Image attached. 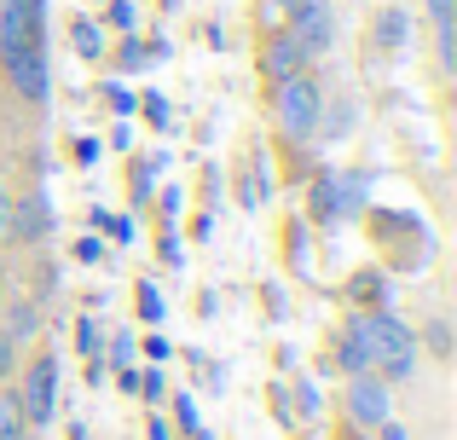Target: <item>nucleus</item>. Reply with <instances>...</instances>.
Masks as SVG:
<instances>
[{
    "instance_id": "f257e3e1",
    "label": "nucleus",
    "mask_w": 457,
    "mask_h": 440,
    "mask_svg": "<svg viewBox=\"0 0 457 440\" xmlns=\"http://www.w3.org/2000/svg\"><path fill=\"white\" fill-rule=\"evenodd\" d=\"M0 70L18 99L46 104V0H0Z\"/></svg>"
},
{
    "instance_id": "f03ea898",
    "label": "nucleus",
    "mask_w": 457,
    "mask_h": 440,
    "mask_svg": "<svg viewBox=\"0 0 457 440\" xmlns=\"http://www.w3.org/2000/svg\"><path fill=\"white\" fill-rule=\"evenodd\" d=\"M347 336L370 353V371H377L382 383H405V377L417 371V348H423V342H417V330L405 325V319H394L388 307L353 313L347 319Z\"/></svg>"
},
{
    "instance_id": "7ed1b4c3",
    "label": "nucleus",
    "mask_w": 457,
    "mask_h": 440,
    "mask_svg": "<svg viewBox=\"0 0 457 440\" xmlns=\"http://www.w3.org/2000/svg\"><path fill=\"white\" fill-rule=\"evenodd\" d=\"M272 122H278V134L290 139V145H307V139L324 134V87H319L312 70L272 87Z\"/></svg>"
},
{
    "instance_id": "20e7f679",
    "label": "nucleus",
    "mask_w": 457,
    "mask_h": 440,
    "mask_svg": "<svg viewBox=\"0 0 457 440\" xmlns=\"http://www.w3.org/2000/svg\"><path fill=\"white\" fill-rule=\"evenodd\" d=\"M18 406H23V423L29 429H46L53 423V411H58V360L53 353H29V360H18Z\"/></svg>"
},
{
    "instance_id": "39448f33",
    "label": "nucleus",
    "mask_w": 457,
    "mask_h": 440,
    "mask_svg": "<svg viewBox=\"0 0 457 440\" xmlns=\"http://www.w3.org/2000/svg\"><path fill=\"white\" fill-rule=\"evenodd\" d=\"M342 411H347V423H353V429H382V423L394 418V383H382L377 371L347 377V388H342Z\"/></svg>"
},
{
    "instance_id": "423d86ee",
    "label": "nucleus",
    "mask_w": 457,
    "mask_h": 440,
    "mask_svg": "<svg viewBox=\"0 0 457 440\" xmlns=\"http://www.w3.org/2000/svg\"><path fill=\"white\" fill-rule=\"evenodd\" d=\"M359 197H365V180L359 174H336V169H324L319 180H312V192H307V203H312V220H342V215H353L359 209Z\"/></svg>"
},
{
    "instance_id": "0eeeda50",
    "label": "nucleus",
    "mask_w": 457,
    "mask_h": 440,
    "mask_svg": "<svg viewBox=\"0 0 457 440\" xmlns=\"http://www.w3.org/2000/svg\"><path fill=\"white\" fill-rule=\"evenodd\" d=\"M261 81H267V93L278 87V81H290V76H302L307 70V53L295 46V35L290 29H272V35H261Z\"/></svg>"
},
{
    "instance_id": "6e6552de",
    "label": "nucleus",
    "mask_w": 457,
    "mask_h": 440,
    "mask_svg": "<svg viewBox=\"0 0 457 440\" xmlns=\"http://www.w3.org/2000/svg\"><path fill=\"white\" fill-rule=\"evenodd\" d=\"M290 35H295V46L307 53V64H312V58H324L336 46V12L324 6V0H302V12L290 18Z\"/></svg>"
},
{
    "instance_id": "1a4fd4ad",
    "label": "nucleus",
    "mask_w": 457,
    "mask_h": 440,
    "mask_svg": "<svg viewBox=\"0 0 457 440\" xmlns=\"http://www.w3.org/2000/svg\"><path fill=\"white\" fill-rule=\"evenodd\" d=\"M18 244H46L53 237V203H46V192H29V197H12V232Z\"/></svg>"
},
{
    "instance_id": "9d476101",
    "label": "nucleus",
    "mask_w": 457,
    "mask_h": 440,
    "mask_svg": "<svg viewBox=\"0 0 457 440\" xmlns=\"http://www.w3.org/2000/svg\"><path fill=\"white\" fill-rule=\"evenodd\" d=\"M0 330H6V336L23 348V342H35V336H41V313H35V307L18 295V302H6V325H0Z\"/></svg>"
},
{
    "instance_id": "9b49d317",
    "label": "nucleus",
    "mask_w": 457,
    "mask_h": 440,
    "mask_svg": "<svg viewBox=\"0 0 457 440\" xmlns=\"http://www.w3.org/2000/svg\"><path fill=\"white\" fill-rule=\"evenodd\" d=\"M70 46H76V53L87 58V64H93V58H104V29L87 18V12H81V18L70 23Z\"/></svg>"
},
{
    "instance_id": "f8f14e48",
    "label": "nucleus",
    "mask_w": 457,
    "mask_h": 440,
    "mask_svg": "<svg viewBox=\"0 0 457 440\" xmlns=\"http://www.w3.org/2000/svg\"><path fill=\"white\" fill-rule=\"evenodd\" d=\"M35 429L23 423V406H18V394H12L6 383H0V440H29Z\"/></svg>"
},
{
    "instance_id": "ddd939ff",
    "label": "nucleus",
    "mask_w": 457,
    "mask_h": 440,
    "mask_svg": "<svg viewBox=\"0 0 457 440\" xmlns=\"http://www.w3.org/2000/svg\"><path fill=\"white\" fill-rule=\"evenodd\" d=\"M302 12V0H255V23H261V35H272V29H290V18Z\"/></svg>"
},
{
    "instance_id": "4468645a",
    "label": "nucleus",
    "mask_w": 457,
    "mask_h": 440,
    "mask_svg": "<svg viewBox=\"0 0 457 440\" xmlns=\"http://www.w3.org/2000/svg\"><path fill=\"white\" fill-rule=\"evenodd\" d=\"M330 365H336V371H347V377H359V371H370V353L342 330V336H336V348H330Z\"/></svg>"
},
{
    "instance_id": "2eb2a0df",
    "label": "nucleus",
    "mask_w": 457,
    "mask_h": 440,
    "mask_svg": "<svg viewBox=\"0 0 457 440\" xmlns=\"http://www.w3.org/2000/svg\"><path fill=\"white\" fill-rule=\"evenodd\" d=\"M134 348H139V336H134V325H128V330H116V336L104 342L99 360H104V365H116V371H128V365H134Z\"/></svg>"
},
{
    "instance_id": "dca6fc26",
    "label": "nucleus",
    "mask_w": 457,
    "mask_h": 440,
    "mask_svg": "<svg viewBox=\"0 0 457 440\" xmlns=\"http://www.w3.org/2000/svg\"><path fill=\"white\" fill-rule=\"evenodd\" d=\"M76 353H81V360H99V353H104V330H99L93 313L76 319Z\"/></svg>"
},
{
    "instance_id": "f3484780",
    "label": "nucleus",
    "mask_w": 457,
    "mask_h": 440,
    "mask_svg": "<svg viewBox=\"0 0 457 440\" xmlns=\"http://www.w3.org/2000/svg\"><path fill=\"white\" fill-rule=\"evenodd\" d=\"M156 169H162V157H139V169L128 174V197H134V203H145V197H151V180H156Z\"/></svg>"
},
{
    "instance_id": "a211bd4d",
    "label": "nucleus",
    "mask_w": 457,
    "mask_h": 440,
    "mask_svg": "<svg viewBox=\"0 0 457 440\" xmlns=\"http://www.w3.org/2000/svg\"><path fill=\"white\" fill-rule=\"evenodd\" d=\"M400 41H405V12H382V18H377V46L394 53Z\"/></svg>"
},
{
    "instance_id": "6ab92c4d",
    "label": "nucleus",
    "mask_w": 457,
    "mask_h": 440,
    "mask_svg": "<svg viewBox=\"0 0 457 440\" xmlns=\"http://www.w3.org/2000/svg\"><path fill=\"white\" fill-rule=\"evenodd\" d=\"M70 255H76L81 267H99V261H111V255H104V244H99V237H87V232H81L76 244H70Z\"/></svg>"
},
{
    "instance_id": "aec40b11",
    "label": "nucleus",
    "mask_w": 457,
    "mask_h": 440,
    "mask_svg": "<svg viewBox=\"0 0 457 440\" xmlns=\"http://www.w3.org/2000/svg\"><path fill=\"white\" fill-rule=\"evenodd\" d=\"M134 388H139V400H151V406L168 394V388H162V371H156V365H151V371H134Z\"/></svg>"
},
{
    "instance_id": "412c9836",
    "label": "nucleus",
    "mask_w": 457,
    "mask_h": 440,
    "mask_svg": "<svg viewBox=\"0 0 457 440\" xmlns=\"http://www.w3.org/2000/svg\"><path fill=\"white\" fill-rule=\"evenodd\" d=\"M417 342H428V353H440V360H446V353H452V330H446V319H435V325H428Z\"/></svg>"
},
{
    "instance_id": "4be33fe9",
    "label": "nucleus",
    "mask_w": 457,
    "mask_h": 440,
    "mask_svg": "<svg viewBox=\"0 0 457 440\" xmlns=\"http://www.w3.org/2000/svg\"><path fill=\"white\" fill-rule=\"evenodd\" d=\"M18 360H23L18 342H12L6 330H0V383H12V377H18Z\"/></svg>"
},
{
    "instance_id": "5701e85b",
    "label": "nucleus",
    "mask_w": 457,
    "mask_h": 440,
    "mask_svg": "<svg viewBox=\"0 0 457 440\" xmlns=\"http://www.w3.org/2000/svg\"><path fill=\"white\" fill-rule=\"evenodd\" d=\"M139 319H145V325L162 319V295H156V284H139Z\"/></svg>"
},
{
    "instance_id": "b1692460",
    "label": "nucleus",
    "mask_w": 457,
    "mask_h": 440,
    "mask_svg": "<svg viewBox=\"0 0 457 440\" xmlns=\"http://www.w3.org/2000/svg\"><path fill=\"white\" fill-rule=\"evenodd\" d=\"M139 348H145V360H151V365H162L168 353H174V348H168V336H156V330H151L145 342H139Z\"/></svg>"
},
{
    "instance_id": "393cba45",
    "label": "nucleus",
    "mask_w": 457,
    "mask_h": 440,
    "mask_svg": "<svg viewBox=\"0 0 457 440\" xmlns=\"http://www.w3.org/2000/svg\"><path fill=\"white\" fill-rule=\"evenodd\" d=\"M111 23L134 35V0H111Z\"/></svg>"
},
{
    "instance_id": "a878e982",
    "label": "nucleus",
    "mask_w": 457,
    "mask_h": 440,
    "mask_svg": "<svg viewBox=\"0 0 457 440\" xmlns=\"http://www.w3.org/2000/svg\"><path fill=\"white\" fill-rule=\"evenodd\" d=\"M104 104H111L116 116H134V93H122V87H104Z\"/></svg>"
},
{
    "instance_id": "bb28decb",
    "label": "nucleus",
    "mask_w": 457,
    "mask_h": 440,
    "mask_svg": "<svg viewBox=\"0 0 457 440\" xmlns=\"http://www.w3.org/2000/svg\"><path fill=\"white\" fill-rule=\"evenodd\" d=\"M116 64H122V70H139V64H145V46H139V41H128L122 53H116Z\"/></svg>"
},
{
    "instance_id": "cd10ccee",
    "label": "nucleus",
    "mask_w": 457,
    "mask_h": 440,
    "mask_svg": "<svg viewBox=\"0 0 457 440\" xmlns=\"http://www.w3.org/2000/svg\"><path fill=\"white\" fill-rule=\"evenodd\" d=\"M145 116H151V128H168V122H174V116H168V104L156 99V93H151V99H145Z\"/></svg>"
},
{
    "instance_id": "c85d7f7f",
    "label": "nucleus",
    "mask_w": 457,
    "mask_h": 440,
    "mask_svg": "<svg viewBox=\"0 0 457 440\" xmlns=\"http://www.w3.org/2000/svg\"><path fill=\"white\" fill-rule=\"evenodd\" d=\"M267 406H272V411H278V418H284V423H295V411H290V400H284V388H267Z\"/></svg>"
},
{
    "instance_id": "c756f323",
    "label": "nucleus",
    "mask_w": 457,
    "mask_h": 440,
    "mask_svg": "<svg viewBox=\"0 0 457 440\" xmlns=\"http://www.w3.org/2000/svg\"><path fill=\"white\" fill-rule=\"evenodd\" d=\"M6 232H12V186L0 180V237H6Z\"/></svg>"
},
{
    "instance_id": "7c9ffc66",
    "label": "nucleus",
    "mask_w": 457,
    "mask_h": 440,
    "mask_svg": "<svg viewBox=\"0 0 457 440\" xmlns=\"http://www.w3.org/2000/svg\"><path fill=\"white\" fill-rule=\"evenodd\" d=\"M423 6H428V18H435V23H452V6H457V0H423Z\"/></svg>"
},
{
    "instance_id": "2f4dec72",
    "label": "nucleus",
    "mask_w": 457,
    "mask_h": 440,
    "mask_svg": "<svg viewBox=\"0 0 457 440\" xmlns=\"http://www.w3.org/2000/svg\"><path fill=\"white\" fill-rule=\"evenodd\" d=\"M295 394H302V411L312 418V411H319V388H312V383H302V388H295Z\"/></svg>"
},
{
    "instance_id": "473e14b6",
    "label": "nucleus",
    "mask_w": 457,
    "mask_h": 440,
    "mask_svg": "<svg viewBox=\"0 0 457 440\" xmlns=\"http://www.w3.org/2000/svg\"><path fill=\"white\" fill-rule=\"evenodd\" d=\"M174 411H179V423H186V429H197V411H191V400H186V394L174 400Z\"/></svg>"
},
{
    "instance_id": "72a5a7b5",
    "label": "nucleus",
    "mask_w": 457,
    "mask_h": 440,
    "mask_svg": "<svg viewBox=\"0 0 457 440\" xmlns=\"http://www.w3.org/2000/svg\"><path fill=\"white\" fill-rule=\"evenodd\" d=\"M191 440H214V435H209V429H191Z\"/></svg>"
},
{
    "instance_id": "f704fd0d",
    "label": "nucleus",
    "mask_w": 457,
    "mask_h": 440,
    "mask_svg": "<svg viewBox=\"0 0 457 440\" xmlns=\"http://www.w3.org/2000/svg\"><path fill=\"white\" fill-rule=\"evenodd\" d=\"M70 440H81V429H76V435H70Z\"/></svg>"
}]
</instances>
